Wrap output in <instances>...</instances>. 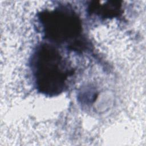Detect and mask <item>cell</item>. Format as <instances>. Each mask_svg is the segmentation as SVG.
<instances>
[{
  "label": "cell",
  "mask_w": 146,
  "mask_h": 146,
  "mask_svg": "<svg viewBox=\"0 0 146 146\" xmlns=\"http://www.w3.org/2000/svg\"><path fill=\"white\" fill-rule=\"evenodd\" d=\"M35 83L42 92L54 95L66 87L71 71L58 50L47 44L39 46L32 62Z\"/></svg>",
  "instance_id": "obj_1"
},
{
  "label": "cell",
  "mask_w": 146,
  "mask_h": 146,
  "mask_svg": "<svg viewBox=\"0 0 146 146\" xmlns=\"http://www.w3.org/2000/svg\"><path fill=\"white\" fill-rule=\"evenodd\" d=\"M40 18L46 36L51 40L64 42L78 36L81 31L79 19L70 11H46L41 14Z\"/></svg>",
  "instance_id": "obj_2"
},
{
  "label": "cell",
  "mask_w": 146,
  "mask_h": 146,
  "mask_svg": "<svg viewBox=\"0 0 146 146\" xmlns=\"http://www.w3.org/2000/svg\"><path fill=\"white\" fill-rule=\"evenodd\" d=\"M121 5L119 2H107V4L100 5L96 2L90 5L91 13H94L102 17H114L120 13Z\"/></svg>",
  "instance_id": "obj_3"
}]
</instances>
